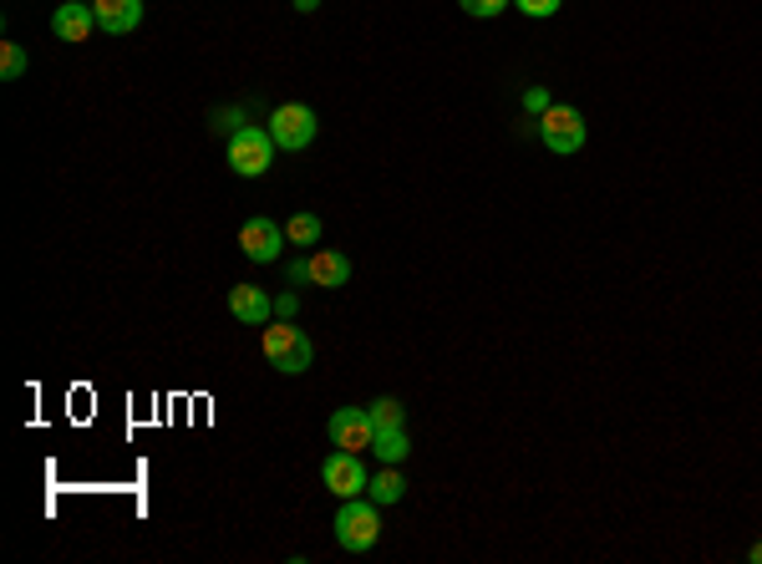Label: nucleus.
<instances>
[{"mask_svg": "<svg viewBox=\"0 0 762 564\" xmlns=\"http://www.w3.org/2000/svg\"><path fill=\"white\" fill-rule=\"evenodd\" d=\"M377 539H381L377 499H341V513H336V544H341L346 554H367Z\"/></svg>", "mask_w": 762, "mask_h": 564, "instance_id": "nucleus-1", "label": "nucleus"}, {"mask_svg": "<svg viewBox=\"0 0 762 564\" xmlns=\"http://www.w3.org/2000/svg\"><path fill=\"white\" fill-rule=\"evenodd\" d=\"M264 356H270L275 371L301 377V371H311V361H316V341H311L301 326H264Z\"/></svg>", "mask_w": 762, "mask_h": 564, "instance_id": "nucleus-2", "label": "nucleus"}, {"mask_svg": "<svg viewBox=\"0 0 762 564\" xmlns=\"http://www.w3.org/2000/svg\"><path fill=\"white\" fill-rule=\"evenodd\" d=\"M270 163H275V138H270V128H235V138H229V169L239 178H260Z\"/></svg>", "mask_w": 762, "mask_h": 564, "instance_id": "nucleus-3", "label": "nucleus"}, {"mask_svg": "<svg viewBox=\"0 0 762 564\" xmlns=\"http://www.w3.org/2000/svg\"><path fill=\"white\" fill-rule=\"evenodd\" d=\"M316 112L305 102H285L275 107V118H270V138H275V148H285V153H301V148L316 143Z\"/></svg>", "mask_w": 762, "mask_h": 564, "instance_id": "nucleus-4", "label": "nucleus"}, {"mask_svg": "<svg viewBox=\"0 0 762 564\" xmlns=\"http://www.w3.org/2000/svg\"><path fill=\"white\" fill-rule=\"evenodd\" d=\"M540 138L549 153H579L585 148V118H579V107L554 102L549 112H540Z\"/></svg>", "mask_w": 762, "mask_h": 564, "instance_id": "nucleus-5", "label": "nucleus"}, {"mask_svg": "<svg viewBox=\"0 0 762 564\" xmlns=\"http://www.w3.org/2000/svg\"><path fill=\"white\" fill-rule=\"evenodd\" d=\"M320 478H326V488L336 494V499H361L371 488V478H367V463H361V453H330L326 463H320Z\"/></svg>", "mask_w": 762, "mask_h": 564, "instance_id": "nucleus-6", "label": "nucleus"}, {"mask_svg": "<svg viewBox=\"0 0 762 564\" xmlns=\"http://www.w3.org/2000/svg\"><path fill=\"white\" fill-rule=\"evenodd\" d=\"M330 443L346 447V453H371L377 443V422H371V408H341L330 417Z\"/></svg>", "mask_w": 762, "mask_h": 564, "instance_id": "nucleus-7", "label": "nucleus"}, {"mask_svg": "<svg viewBox=\"0 0 762 564\" xmlns=\"http://www.w3.org/2000/svg\"><path fill=\"white\" fill-rule=\"evenodd\" d=\"M285 245L290 239L275 219H244V229H239V250H244V260H254V264H275Z\"/></svg>", "mask_w": 762, "mask_h": 564, "instance_id": "nucleus-8", "label": "nucleus"}, {"mask_svg": "<svg viewBox=\"0 0 762 564\" xmlns=\"http://www.w3.org/2000/svg\"><path fill=\"white\" fill-rule=\"evenodd\" d=\"M52 31H56V41H92V31H102L97 26V11H92V0H66V6H56V15H52Z\"/></svg>", "mask_w": 762, "mask_h": 564, "instance_id": "nucleus-9", "label": "nucleus"}, {"mask_svg": "<svg viewBox=\"0 0 762 564\" xmlns=\"http://www.w3.org/2000/svg\"><path fill=\"white\" fill-rule=\"evenodd\" d=\"M92 11L107 36H128L143 26V0H92Z\"/></svg>", "mask_w": 762, "mask_h": 564, "instance_id": "nucleus-10", "label": "nucleus"}, {"mask_svg": "<svg viewBox=\"0 0 762 564\" xmlns=\"http://www.w3.org/2000/svg\"><path fill=\"white\" fill-rule=\"evenodd\" d=\"M229 311H235V321H244V326H270V321H275V301H270L260 285L229 290Z\"/></svg>", "mask_w": 762, "mask_h": 564, "instance_id": "nucleus-11", "label": "nucleus"}, {"mask_svg": "<svg viewBox=\"0 0 762 564\" xmlns=\"http://www.w3.org/2000/svg\"><path fill=\"white\" fill-rule=\"evenodd\" d=\"M305 264H311V280H316L320 290H341V285H351V260H346L341 250H316Z\"/></svg>", "mask_w": 762, "mask_h": 564, "instance_id": "nucleus-12", "label": "nucleus"}, {"mask_svg": "<svg viewBox=\"0 0 762 564\" xmlns=\"http://www.w3.org/2000/svg\"><path fill=\"white\" fill-rule=\"evenodd\" d=\"M371 453H377L381 463H402L412 453V443H407V433H402V427H377V443H371Z\"/></svg>", "mask_w": 762, "mask_h": 564, "instance_id": "nucleus-13", "label": "nucleus"}, {"mask_svg": "<svg viewBox=\"0 0 762 564\" xmlns=\"http://www.w3.org/2000/svg\"><path fill=\"white\" fill-rule=\"evenodd\" d=\"M402 494H407V478L396 473V463H387V473L371 478V499H377V503H396Z\"/></svg>", "mask_w": 762, "mask_h": 564, "instance_id": "nucleus-14", "label": "nucleus"}, {"mask_svg": "<svg viewBox=\"0 0 762 564\" xmlns=\"http://www.w3.org/2000/svg\"><path fill=\"white\" fill-rule=\"evenodd\" d=\"M320 229H326V224H320L316 214H295V219L285 224V239H290V245H305V250H311V245L320 239Z\"/></svg>", "mask_w": 762, "mask_h": 564, "instance_id": "nucleus-15", "label": "nucleus"}, {"mask_svg": "<svg viewBox=\"0 0 762 564\" xmlns=\"http://www.w3.org/2000/svg\"><path fill=\"white\" fill-rule=\"evenodd\" d=\"M26 46H21V41H6V46H0V77L6 82H21L26 77Z\"/></svg>", "mask_w": 762, "mask_h": 564, "instance_id": "nucleus-16", "label": "nucleus"}, {"mask_svg": "<svg viewBox=\"0 0 762 564\" xmlns=\"http://www.w3.org/2000/svg\"><path fill=\"white\" fill-rule=\"evenodd\" d=\"M371 422H377V427H402V422H407V408H402L396 397H377V402H371Z\"/></svg>", "mask_w": 762, "mask_h": 564, "instance_id": "nucleus-17", "label": "nucleus"}, {"mask_svg": "<svg viewBox=\"0 0 762 564\" xmlns=\"http://www.w3.org/2000/svg\"><path fill=\"white\" fill-rule=\"evenodd\" d=\"M468 15H478V21H493V15H503L513 6V0H458Z\"/></svg>", "mask_w": 762, "mask_h": 564, "instance_id": "nucleus-18", "label": "nucleus"}, {"mask_svg": "<svg viewBox=\"0 0 762 564\" xmlns=\"http://www.w3.org/2000/svg\"><path fill=\"white\" fill-rule=\"evenodd\" d=\"M513 6H519L524 15H534V21H549V15H559L565 0H513Z\"/></svg>", "mask_w": 762, "mask_h": 564, "instance_id": "nucleus-19", "label": "nucleus"}, {"mask_svg": "<svg viewBox=\"0 0 762 564\" xmlns=\"http://www.w3.org/2000/svg\"><path fill=\"white\" fill-rule=\"evenodd\" d=\"M524 107H529V112H549V93H544V87H529V93H524Z\"/></svg>", "mask_w": 762, "mask_h": 564, "instance_id": "nucleus-20", "label": "nucleus"}, {"mask_svg": "<svg viewBox=\"0 0 762 564\" xmlns=\"http://www.w3.org/2000/svg\"><path fill=\"white\" fill-rule=\"evenodd\" d=\"M316 6H320V0H295V11H305V15L316 11Z\"/></svg>", "mask_w": 762, "mask_h": 564, "instance_id": "nucleus-21", "label": "nucleus"}, {"mask_svg": "<svg viewBox=\"0 0 762 564\" xmlns=\"http://www.w3.org/2000/svg\"><path fill=\"white\" fill-rule=\"evenodd\" d=\"M748 554H752V564H762V539H758V544H752Z\"/></svg>", "mask_w": 762, "mask_h": 564, "instance_id": "nucleus-22", "label": "nucleus"}]
</instances>
